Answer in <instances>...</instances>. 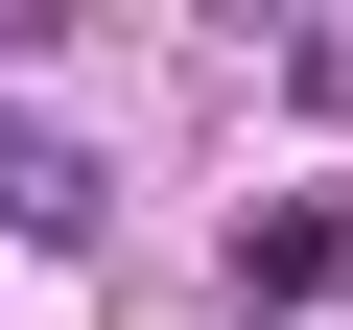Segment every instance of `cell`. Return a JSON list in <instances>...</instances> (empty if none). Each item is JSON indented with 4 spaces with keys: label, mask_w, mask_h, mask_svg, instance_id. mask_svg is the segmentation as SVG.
Masks as SVG:
<instances>
[{
    "label": "cell",
    "mask_w": 353,
    "mask_h": 330,
    "mask_svg": "<svg viewBox=\"0 0 353 330\" xmlns=\"http://www.w3.org/2000/svg\"><path fill=\"white\" fill-rule=\"evenodd\" d=\"M0 236H94V142L0 95Z\"/></svg>",
    "instance_id": "7a4b0ae2"
},
{
    "label": "cell",
    "mask_w": 353,
    "mask_h": 330,
    "mask_svg": "<svg viewBox=\"0 0 353 330\" xmlns=\"http://www.w3.org/2000/svg\"><path fill=\"white\" fill-rule=\"evenodd\" d=\"M236 307H259V330H306V307H353V189H283V213L236 236Z\"/></svg>",
    "instance_id": "6da1fadb"
}]
</instances>
